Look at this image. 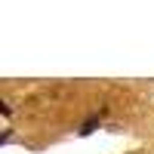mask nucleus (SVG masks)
Instances as JSON below:
<instances>
[{"instance_id":"1","label":"nucleus","mask_w":154,"mask_h":154,"mask_svg":"<svg viewBox=\"0 0 154 154\" xmlns=\"http://www.w3.org/2000/svg\"><path fill=\"white\" fill-rule=\"evenodd\" d=\"M96 126H99V117H89L83 126H80V136H89V133H93L96 130Z\"/></svg>"}]
</instances>
